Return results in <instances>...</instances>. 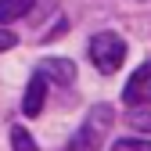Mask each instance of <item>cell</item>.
I'll use <instances>...</instances> for the list:
<instances>
[{"mask_svg":"<svg viewBox=\"0 0 151 151\" xmlns=\"http://www.w3.org/2000/svg\"><path fill=\"white\" fill-rule=\"evenodd\" d=\"M111 122H115V108H111V104H93V108L86 111L79 133L68 140V151H101Z\"/></svg>","mask_w":151,"mask_h":151,"instance_id":"cell-1","label":"cell"},{"mask_svg":"<svg viewBox=\"0 0 151 151\" xmlns=\"http://www.w3.org/2000/svg\"><path fill=\"white\" fill-rule=\"evenodd\" d=\"M90 61L97 65L104 76L119 72V65L126 61V40L115 36V32H97L90 40Z\"/></svg>","mask_w":151,"mask_h":151,"instance_id":"cell-2","label":"cell"},{"mask_svg":"<svg viewBox=\"0 0 151 151\" xmlns=\"http://www.w3.org/2000/svg\"><path fill=\"white\" fill-rule=\"evenodd\" d=\"M126 104H147L151 101V65H140L126 83V93H122Z\"/></svg>","mask_w":151,"mask_h":151,"instance_id":"cell-3","label":"cell"},{"mask_svg":"<svg viewBox=\"0 0 151 151\" xmlns=\"http://www.w3.org/2000/svg\"><path fill=\"white\" fill-rule=\"evenodd\" d=\"M40 76L47 83H58V86H72L76 83V65L68 58H47L40 65Z\"/></svg>","mask_w":151,"mask_h":151,"instance_id":"cell-4","label":"cell"},{"mask_svg":"<svg viewBox=\"0 0 151 151\" xmlns=\"http://www.w3.org/2000/svg\"><path fill=\"white\" fill-rule=\"evenodd\" d=\"M43 101H47V79L40 72L29 79V86H25V101H22V111L32 119V115H40V108H43Z\"/></svg>","mask_w":151,"mask_h":151,"instance_id":"cell-5","label":"cell"},{"mask_svg":"<svg viewBox=\"0 0 151 151\" xmlns=\"http://www.w3.org/2000/svg\"><path fill=\"white\" fill-rule=\"evenodd\" d=\"M32 4H36V0H0V25L25 18V14L32 11Z\"/></svg>","mask_w":151,"mask_h":151,"instance_id":"cell-6","label":"cell"},{"mask_svg":"<svg viewBox=\"0 0 151 151\" xmlns=\"http://www.w3.org/2000/svg\"><path fill=\"white\" fill-rule=\"evenodd\" d=\"M129 126L137 133H151V101L147 104H129Z\"/></svg>","mask_w":151,"mask_h":151,"instance_id":"cell-7","label":"cell"},{"mask_svg":"<svg viewBox=\"0 0 151 151\" xmlns=\"http://www.w3.org/2000/svg\"><path fill=\"white\" fill-rule=\"evenodd\" d=\"M11 147H14V151H36V140L25 133L22 126H14V129H11Z\"/></svg>","mask_w":151,"mask_h":151,"instance_id":"cell-8","label":"cell"},{"mask_svg":"<svg viewBox=\"0 0 151 151\" xmlns=\"http://www.w3.org/2000/svg\"><path fill=\"white\" fill-rule=\"evenodd\" d=\"M111 151H151V140H137V137H126V140H115Z\"/></svg>","mask_w":151,"mask_h":151,"instance_id":"cell-9","label":"cell"},{"mask_svg":"<svg viewBox=\"0 0 151 151\" xmlns=\"http://www.w3.org/2000/svg\"><path fill=\"white\" fill-rule=\"evenodd\" d=\"M14 43H18V36H14V32H7V29H0V50H11Z\"/></svg>","mask_w":151,"mask_h":151,"instance_id":"cell-10","label":"cell"}]
</instances>
